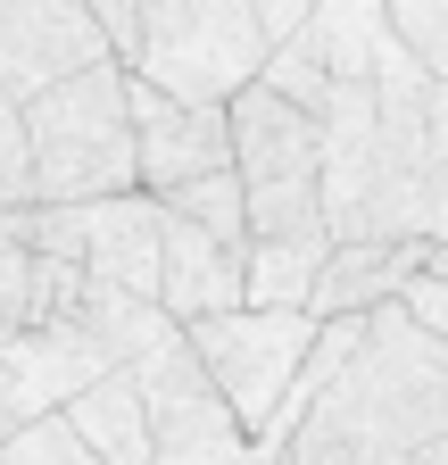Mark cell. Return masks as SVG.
<instances>
[{
  "mask_svg": "<svg viewBox=\"0 0 448 465\" xmlns=\"http://www.w3.org/2000/svg\"><path fill=\"white\" fill-rule=\"evenodd\" d=\"M399 316H407L415 332H432V341H448V282H440V274H415V282L399 291Z\"/></svg>",
  "mask_w": 448,
  "mask_h": 465,
  "instance_id": "cell-19",
  "label": "cell"
},
{
  "mask_svg": "<svg viewBox=\"0 0 448 465\" xmlns=\"http://www.w3.org/2000/svg\"><path fill=\"white\" fill-rule=\"evenodd\" d=\"M191 341V358L200 374L216 382V399L233 407V424L249 440L274 432V416H283V399L307 366V349H316V316H266V308H233V316H208L183 332Z\"/></svg>",
  "mask_w": 448,
  "mask_h": 465,
  "instance_id": "cell-5",
  "label": "cell"
},
{
  "mask_svg": "<svg viewBox=\"0 0 448 465\" xmlns=\"http://www.w3.org/2000/svg\"><path fill=\"white\" fill-rule=\"evenodd\" d=\"M415 274H424V250H332L324 274H316L307 316L316 324H332V316H374V308L399 300Z\"/></svg>",
  "mask_w": 448,
  "mask_h": 465,
  "instance_id": "cell-11",
  "label": "cell"
},
{
  "mask_svg": "<svg viewBox=\"0 0 448 465\" xmlns=\"http://www.w3.org/2000/svg\"><path fill=\"white\" fill-rule=\"evenodd\" d=\"M125 116H133V166L150 200H175L183 183H208L233 166V116L224 108H183L125 75Z\"/></svg>",
  "mask_w": 448,
  "mask_h": 465,
  "instance_id": "cell-8",
  "label": "cell"
},
{
  "mask_svg": "<svg viewBox=\"0 0 448 465\" xmlns=\"http://www.w3.org/2000/svg\"><path fill=\"white\" fill-rule=\"evenodd\" d=\"M92 17L133 84L183 108H233L307 25V0H92Z\"/></svg>",
  "mask_w": 448,
  "mask_h": 465,
  "instance_id": "cell-2",
  "label": "cell"
},
{
  "mask_svg": "<svg viewBox=\"0 0 448 465\" xmlns=\"http://www.w3.org/2000/svg\"><path fill=\"white\" fill-rule=\"evenodd\" d=\"M0 465H100V457L67 432V416H50V424H25L9 449H0Z\"/></svg>",
  "mask_w": 448,
  "mask_h": 465,
  "instance_id": "cell-17",
  "label": "cell"
},
{
  "mask_svg": "<svg viewBox=\"0 0 448 465\" xmlns=\"http://www.w3.org/2000/svg\"><path fill=\"white\" fill-rule=\"evenodd\" d=\"M92 67H108V34L92 17V0H0V100L9 108Z\"/></svg>",
  "mask_w": 448,
  "mask_h": 465,
  "instance_id": "cell-7",
  "label": "cell"
},
{
  "mask_svg": "<svg viewBox=\"0 0 448 465\" xmlns=\"http://www.w3.org/2000/svg\"><path fill=\"white\" fill-rule=\"evenodd\" d=\"M25 116V166H34V208H92L141 192L133 166V116H125V67H108L59 84L17 108Z\"/></svg>",
  "mask_w": 448,
  "mask_h": 465,
  "instance_id": "cell-3",
  "label": "cell"
},
{
  "mask_svg": "<svg viewBox=\"0 0 448 465\" xmlns=\"http://www.w3.org/2000/svg\"><path fill=\"white\" fill-rule=\"evenodd\" d=\"M258 92H274V100H291V108H324V92H332V67H324V34H316V0H307V25L266 58V75H258Z\"/></svg>",
  "mask_w": 448,
  "mask_h": 465,
  "instance_id": "cell-14",
  "label": "cell"
},
{
  "mask_svg": "<svg viewBox=\"0 0 448 465\" xmlns=\"http://www.w3.org/2000/svg\"><path fill=\"white\" fill-rule=\"evenodd\" d=\"M224 116H233V174L249 200V242H324V125L258 84Z\"/></svg>",
  "mask_w": 448,
  "mask_h": 465,
  "instance_id": "cell-4",
  "label": "cell"
},
{
  "mask_svg": "<svg viewBox=\"0 0 448 465\" xmlns=\"http://www.w3.org/2000/svg\"><path fill=\"white\" fill-rule=\"evenodd\" d=\"M75 216H83V282L158 308V224H166V208L150 192H125V200H92Z\"/></svg>",
  "mask_w": 448,
  "mask_h": 465,
  "instance_id": "cell-10",
  "label": "cell"
},
{
  "mask_svg": "<svg viewBox=\"0 0 448 465\" xmlns=\"http://www.w3.org/2000/svg\"><path fill=\"white\" fill-rule=\"evenodd\" d=\"M233 308H249V258L224 250V242H208L200 224L166 216L158 224V316L191 332V324L233 316Z\"/></svg>",
  "mask_w": 448,
  "mask_h": 465,
  "instance_id": "cell-9",
  "label": "cell"
},
{
  "mask_svg": "<svg viewBox=\"0 0 448 465\" xmlns=\"http://www.w3.org/2000/svg\"><path fill=\"white\" fill-rule=\"evenodd\" d=\"M67 432L100 457V465H150V416H141V391L133 374H100L75 407H67Z\"/></svg>",
  "mask_w": 448,
  "mask_h": 465,
  "instance_id": "cell-12",
  "label": "cell"
},
{
  "mask_svg": "<svg viewBox=\"0 0 448 465\" xmlns=\"http://www.w3.org/2000/svg\"><path fill=\"white\" fill-rule=\"evenodd\" d=\"M390 9V34L407 42V58L424 67V84L448 92V0H382Z\"/></svg>",
  "mask_w": 448,
  "mask_h": 465,
  "instance_id": "cell-15",
  "label": "cell"
},
{
  "mask_svg": "<svg viewBox=\"0 0 448 465\" xmlns=\"http://www.w3.org/2000/svg\"><path fill=\"white\" fill-rule=\"evenodd\" d=\"M166 216H183V224H200L208 242H224V250H241L249 258V200H241V174L224 166V174H208V183H183L175 200H158Z\"/></svg>",
  "mask_w": 448,
  "mask_h": 465,
  "instance_id": "cell-13",
  "label": "cell"
},
{
  "mask_svg": "<svg viewBox=\"0 0 448 465\" xmlns=\"http://www.w3.org/2000/svg\"><path fill=\"white\" fill-rule=\"evenodd\" d=\"M34 208V166H25V116L0 100V216Z\"/></svg>",
  "mask_w": 448,
  "mask_h": 465,
  "instance_id": "cell-18",
  "label": "cell"
},
{
  "mask_svg": "<svg viewBox=\"0 0 448 465\" xmlns=\"http://www.w3.org/2000/svg\"><path fill=\"white\" fill-rule=\"evenodd\" d=\"M100 374H117V358L100 349V332H92L83 316L0 332V449H9L25 424L67 416V407H75Z\"/></svg>",
  "mask_w": 448,
  "mask_h": 465,
  "instance_id": "cell-6",
  "label": "cell"
},
{
  "mask_svg": "<svg viewBox=\"0 0 448 465\" xmlns=\"http://www.w3.org/2000/svg\"><path fill=\"white\" fill-rule=\"evenodd\" d=\"M274 465H448V341L415 332L399 300L374 308Z\"/></svg>",
  "mask_w": 448,
  "mask_h": 465,
  "instance_id": "cell-1",
  "label": "cell"
},
{
  "mask_svg": "<svg viewBox=\"0 0 448 465\" xmlns=\"http://www.w3.org/2000/svg\"><path fill=\"white\" fill-rule=\"evenodd\" d=\"M34 324V250H25V224L0 216V332H25Z\"/></svg>",
  "mask_w": 448,
  "mask_h": 465,
  "instance_id": "cell-16",
  "label": "cell"
}]
</instances>
